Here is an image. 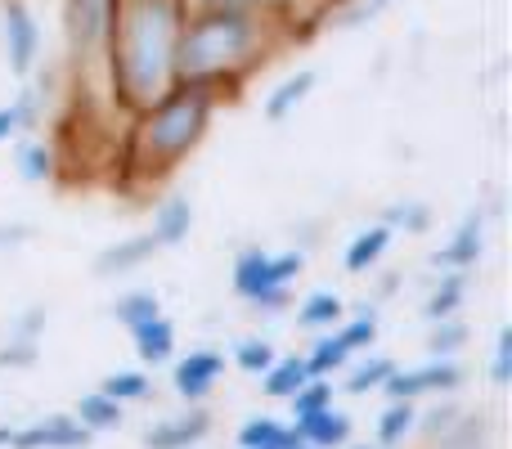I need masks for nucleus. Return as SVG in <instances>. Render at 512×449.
Instances as JSON below:
<instances>
[{
    "label": "nucleus",
    "mask_w": 512,
    "mask_h": 449,
    "mask_svg": "<svg viewBox=\"0 0 512 449\" xmlns=\"http://www.w3.org/2000/svg\"><path fill=\"white\" fill-rule=\"evenodd\" d=\"M292 41V14L274 9H216L194 5L180 27L176 77L207 86L216 99H234L274 50Z\"/></svg>",
    "instance_id": "f257e3e1"
},
{
    "label": "nucleus",
    "mask_w": 512,
    "mask_h": 449,
    "mask_svg": "<svg viewBox=\"0 0 512 449\" xmlns=\"http://www.w3.org/2000/svg\"><path fill=\"white\" fill-rule=\"evenodd\" d=\"M189 18V0H122L108 41V95L126 117L158 104L176 86V45Z\"/></svg>",
    "instance_id": "f03ea898"
},
{
    "label": "nucleus",
    "mask_w": 512,
    "mask_h": 449,
    "mask_svg": "<svg viewBox=\"0 0 512 449\" xmlns=\"http://www.w3.org/2000/svg\"><path fill=\"white\" fill-rule=\"evenodd\" d=\"M216 108H221V99L207 86L176 81L158 104L131 113V126H126V140H122V171L135 185L167 180L207 140Z\"/></svg>",
    "instance_id": "7ed1b4c3"
},
{
    "label": "nucleus",
    "mask_w": 512,
    "mask_h": 449,
    "mask_svg": "<svg viewBox=\"0 0 512 449\" xmlns=\"http://www.w3.org/2000/svg\"><path fill=\"white\" fill-rule=\"evenodd\" d=\"M122 0H63V41H68V63L86 77L90 68H104L108 41L117 27Z\"/></svg>",
    "instance_id": "20e7f679"
},
{
    "label": "nucleus",
    "mask_w": 512,
    "mask_h": 449,
    "mask_svg": "<svg viewBox=\"0 0 512 449\" xmlns=\"http://www.w3.org/2000/svg\"><path fill=\"white\" fill-rule=\"evenodd\" d=\"M306 274V252L292 247V252H265V247H243L234 256V274H230V288L234 297H243L252 306L256 297L265 292H279L292 288V283Z\"/></svg>",
    "instance_id": "39448f33"
},
{
    "label": "nucleus",
    "mask_w": 512,
    "mask_h": 449,
    "mask_svg": "<svg viewBox=\"0 0 512 449\" xmlns=\"http://www.w3.org/2000/svg\"><path fill=\"white\" fill-rule=\"evenodd\" d=\"M468 382L459 360H427L418 369H396L387 382H382V396L387 400H423V396H454V391Z\"/></svg>",
    "instance_id": "423d86ee"
},
{
    "label": "nucleus",
    "mask_w": 512,
    "mask_h": 449,
    "mask_svg": "<svg viewBox=\"0 0 512 449\" xmlns=\"http://www.w3.org/2000/svg\"><path fill=\"white\" fill-rule=\"evenodd\" d=\"M0 41H5V63L14 77H32L41 59V27L27 0H0Z\"/></svg>",
    "instance_id": "0eeeda50"
},
{
    "label": "nucleus",
    "mask_w": 512,
    "mask_h": 449,
    "mask_svg": "<svg viewBox=\"0 0 512 449\" xmlns=\"http://www.w3.org/2000/svg\"><path fill=\"white\" fill-rule=\"evenodd\" d=\"M90 432L72 414H45L27 427H0V449H86Z\"/></svg>",
    "instance_id": "6e6552de"
},
{
    "label": "nucleus",
    "mask_w": 512,
    "mask_h": 449,
    "mask_svg": "<svg viewBox=\"0 0 512 449\" xmlns=\"http://www.w3.org/2000/svg\"><path fill=\"white\" fill-rule=\"evenodd\" d=\"M486 229H490V207H468V212H463V221L454 225V234L436 247L432 265H436V270L468 274L472 265L486 256Z\"/></svg>",
    "instance_id": "1a4fd4ad"
},
{
    "label": "nucleus",
    "mask_w": 512,
    "mask_h": 449,
    "mask_svg": "<svg viewBox=\"0 0 512 449\" xmlns=\"http://www.w3.org/2000/svg\"><path fill=\"white\" fill-rule=\"evenodd\" d=\"M225 378V355L212 346H194L189 355H180L171 364V391H176L185 405H203Z\"/></svg>",
    "instance_id": "9d476101"
},
{
    "label": "nucleus",
    "mask_w": 512,
    "mask_h": 449,
    "mask_svg": "<svg viewBox=\"0 0 512 449\" xmlns=\"http://www.w3.org/2000/svg\"><path fill=\"white\" fill-rule=\"evenodd\" d=\"M212 436V414L203 405H189L185 414L158 418L144 427V449H198Z\"/></svg>",
    "instance_id": "9b49d317"
},
{
    "label": "nucleus",
    "mask_w": 512,
    "mask_h": 449,
    "mask_svg": "<svg viewBox=\"0 0 512 449\" xmlns=\"http://www.w3.org/2000/svg\"><path fill=\"white\" fill-rule=\"evenodd\" d=\"M162 247L153 243V234H131L108 243L104 252L95 256V279H122V274H135L140 265H149Z\"/></svg>",
    "instance_id": "f8f14e48"
},
{
    "label": "nucleus",
    "mask_w": 512,
    "mask_h": 449,
    "mask_svg": "<svg viewBox=\"0 0 512 449\" xmlns=\"http://www.w3.org/2000/svg\"><path fill=\"white\" fill-rule=\"evenodd\" d=\"M288 427H292V436L310 449H342V445H351V432H355L351 414L337 405L319 409V414L301 418V423H288Z\"/></svg>",
    "instance_id": "ddd939ff"
},
{
    "label": "nucleus",
    "mask_w": 512,
    "mask_h": 449,
    "mask_svg": "<svg viewBox=\"0 0 512 449\" xmlns=\"http://www.w3.org/2000/svg\"><path fill=\"white\" fill-rule=\"evenodd\" d=\"M315 81H319V72H315V68H297L292 77H283L279 86H274L270 95L261 99V117H265L270 126H283V122H288V117L310 99Z\"/></svg>",
    "instance_id": "4468645a"
},
{
    "label": "nucleus",
    "mask_w": 512,
    "mask_h": 449,
    "mask_svg": "<svg viewBox=\"0 0 512 449\" xmlns=\"http://www.w3.org/2000/svg\"><path fill=\"white\" fill-rule=\"evenodd\" d=\"M189 229H194V203H189L185 194H167L158 207H153V243L167 252V247H180L189 238Z\"/></svg>",
    "instance_id": "2eb2a0df"
},
{
    "label": "nucleus",
    "mask_w": 512,
    "mask_h": 449,
    "mask_svg": "<svg viewBox=\"0 0 512 449\" xmlns=\"http://www.w3.org/2000/svg\"><path fill=\"white\" fill-rule=\"evenodd\" d=\"M131 342H135V355H140L144 369H162V364L176 360V324H171L167 315L131 328Z\"/></svg>",
    "instance_id": "dca6fc26"
},
{
    "label": "nucleus",
    "mask_w": 512,
    "mask_h": 449,
    "mask_svg": "<svg viewBox=\"0 0 512 449\" xmlns=\"http://www.w3.org/2000/svg\"><path fill=\"white\" fill-rule=\"evenodd\" d=\"M391 243H396V234H391L387 225L360 229V234L346 243V252H342V270H346V274H369L373 265H378L382 256L391 252Z\"/></svg>",
    "instance_id": "f3484780"
},
{
    "label": "nucleus",
    "mask_w": 512,
    "mask_h": 449,
    "mask_svg": "<svg viewBox=\"0 0 512 449\" xmlns=\"http://www.w3.org/2000/svg\"><path fill=\"white\" fill-rule=\"evenodd\" d=\"M432 449H495V418H490L486 409H477V414L463 409L459 423L436 436Z\"/></svg>",
    "instance_id": "a211bd4d"
},
{
    "label": "nucleus",
    "mask_w": 512,
    "mask_h": 449,
    "mask_svg": "<svg viewBox=\"0 0 512 449\" xmlns=\"http://www.w3.org/2000/svg\"><path fill=\"white\" fill-rule=\"evenodd\" d=\"M346 319V301L333 288H315L306 301H297V328L306 333H333Z\"/></svg>",
    "instance_id": "6ab92c4d"
},
{
    "label": "nucleus",
    "mask_w": 512,
    "mask_h": 449,
    "mask_svg": "<svg viewBox=\"0 0 512 449\" xmlns=\"http://www.w3.org/2000/svg\"><path fill=\"white\" fill-rule=\"evenodd\" d=\"M463 301H468V274L441 270L436 288L427 292V301H423V319H427V324H441V319H459Z\"/></svg>",
    "instance_id": "aec40b11"
},
{
    "label": "nucleus",
    "mask_w": 512,
    "mask_h": 449,
    "mask_svg": "<svg viewBox=\"0 0 512 449\" xmlns=\"http://www.w3.org/2000/svg\"><path fill=\"white\" fill-rule=\"evenodd\" d=\"M414 427H418V405L414 400H387V409H382L378 423H373V445L396 449V445H405L409 436H414Z\"/></svg>",
    "instance_id": "412c9836"
},
{
    "label": "nucleus",
    "mask_w": 512,
    "mask_h": 449,
    "mask_svg": "<svg viewBox=\"0 0 512 449\" xmlns=\"http://www.w3.org/2000/svg\"><path fill=\"white\" fill-rule=\"evenodd\" d=\"M14 167L27 185H45V180H54V171H59V153H54V144H45L41 135H23L14 149Z\"/></svg>",
    "instance_id": "4be33fe9"
},
{
    "label": "nucleus",
    "mask_w": 512,
    "mask_h": 449,
    "mask_svg": "<svg viewBox=\"0 0 512 449\" xmlns=\"http://www.w3.org/2000/svg\"><path fill=\"white\" fill-rule=\"evenodd\" d=\"M72 418H77V423L86 427L90 436L117 432V427L126 423V405H117V400L104 396V391H86V396L77 400V409H72Z\"/></svg>",
    "instance_id": "5701e85b"
},
{
    "label": "nucleus",
    "mask_w": 512,
    "mask_h": 449,
    "mask_svg": "<svg viewBox=\"0 0 512 449\" xmlns=\"http://www.w3.org/2000/svg\"><path fill=\"white\" fill-rule=\"evenodd\" d=\"M256 382H261L265 400H292L310 382V373H306V360H301V355H279Z\"/></svg>",
    "instance_id": "b1692460"
},
{
    "label": "nucleus",
    "mask_w": 512,
    "mask_h": 449,
    "mask_svg": "<svg viewBox=\"0 0 512 449\" xmlns=\"http://www.w3.org/2000/svg\"><path fill=\"white\" fill-rule=\"evenodd\" d=\"M239 449H288L297 436H292V427L288 423H279V418H270V414H252L248 423L239 427Z\"/></svg>",
    "instance_id": "393cba45"
},
{
    "label": "nucleus",
    "mask_w": 512,
    "mask_h": 449,
    "mask_svg": "<svg viewBox=\"0 0 512 449\" xmlns=\"http://www.w3.org/2000/svg\"><path fill=\"white\" fill-rule=\"evenodd\" d=\"M108 315L117 319V324L131 333V328H140V324H149V319H158L162 315V297L153 288H135V292H122V297L108 306Z\"/></svg>",
    "instance_id": "a878e982"
},
{
    "label": "nucleus",
    "mask_w": 512,
    "mask_h": 449,
    "mask_svg": "<svg viewBox=\"0 0 512 449\" xmlns=\"http://www.w3.org/2000/svg\"><path fill=\"white\" fill-rule=\"evenodd\" d=\"M301 360H306L310 378H333V373H342L346 364H351V351L342 346V337H337V333H319Z\"/></svg>",
    "instance_id": "bb28decb"
},
{
    "label": "nucleus",
    "mask_w": 512,
    "mask_h": 449,
    "mask_svg": "<svg viewBox=\"0 0 512 449\" xmlns=\"http://www.w3.org/2000/svg\"><path fill=\"white\" fill-rule=\"evenodd\" d=\"M396 369L400 364L391 360V355H369V360H360L351 373H346L337 391H346V396H369V391H382V382H387Z\"/></svg>",
    "instance_id": "cd10ccee"
},
{
    "label": "nucleus",
    "mask_w": 512,
    "mask_h": 449,
    "mask_svg": "<svg viewBox=\"0 0 512 449\" xmlns=\"http://www.w3.org/2000/svg\"><path fill=\"white\" fill-rule=\"evenodd\" d=\"M99 391L113 396L117 405H140V400L153 396V373L149 369H113L99 382Z\"/></svg>",
    "instance_id": "c85d7f7f"
},
{
    "label": "nucleus",
    "mask_w": 512,
    "mask_h": 449,
    "mask_svg": "<svg viewBox=\"0 0 512 449\" xmlns=\"http://www.w3.org/2000/svg\"><path fill=\"white\" fill-rule=\"evenodd\" d=\"M391 234H427V225H432V207L423 203V198H396V203L382 207V221Z\"/></svg>",
    "instance_id": "c756f323"
},
{
    "label": "nucleus",
    "mask_w": 512,
    "mask_h": 449,
    "mask_svg": "<svg viewBox=\"0 0 512 449\" xmlns=\"http://www.w3.org/2000/svg\"><path fill=\"white\" fill-rule=\"evenodd\" d=\"M333 333L342 337V346L351 355L355 351H369V346L378 342V306H373V301H360V310H355L351 319H342Z\"/></svg>",
    "instance_id": "7c9ffc66"
},
{
    "label": "nucleus",
    "mask_w": 512,
    "mask_h": 449,
    "mask_svg": "<svg viewBox=\"0 0 512 449\" xmlns=\"http://www.w3.org/2000/svg\"><path fill=\"white\" fill-rule=\"evenodd\" d=\"M230 360H234V369H239V373H248V378H261V373L270 369L279 355H274L270 337H239V342H234V351H230Z\"/></svg>",
    "instance_id": "2f4dec72"
},
{
    "label": "nucleus",
    "mask_w": 512,
    "mask_h": 449,
    "mask_svg": "<svg viewBox=\"0 0 512 449\" xmlns=\"http://www.w3.org/2000/svg\"><path fill=\"white\" fill-rule=\"evenodd\" d=\"M463 346H468V324L463 319H441V324H432V337H427V360H459Z\"/></svg>",
    "instance_id": "473e14b6"
},
{
    "label": "nucleus",
    "mask_w": 512,
    "mask_h": 449,
    "mask_svg": "<svg viewBox=\"0 0 512 449\" xmlns=\"http://www.w3.org/2000/svg\"><path fill=\"white\" fill-rule=\"evenodd\" d=\"M288 405H292V423H301V418H310V414H319V409L337 405V382L333 378H310L306 387L288 400Z\"/></svg>",
    "instance_id": "72a5a7b5"
},
{
    "label": "nucleus",
    "mask_w": 512,
    "mask_h": 449,
    "mask_svg": "<svg viewBox=\"0 0 512 449\" xmlns=\"http://www.w3.org/2000/svg\"><path fill=\"white\" fill-rule=\"evenodd\" d=\"M459 414H463V405H459V400H454V396H441L432 409H427V414H423V409H418V427H414V432H423L427 441H436V436H441V432H450V427L459 423Z\"/></svg>",
    "instance_id": "f704fd0d"
},
{
    "label": "nucleus",
    "mask_w": 512,
    "mask_h": 449,
    "mask_svg": "<svg viewBox=\"0 0 512 449\" xmlns=\"http://www.w3.org/2000/svg\"><path fill=\"white\" fill-rule=\"evenodd\" d=\"M490 382H495L499 391L512 382V324H504L495 333V351H490Z\"/></svg>",
    "instance_id": "c9c22d12"
},
{
    "label": "nucleus",
    "mask_w": 512,
    "mask_h": 449,
    "mask_svg": "<svg viewBox=\"0 0 512 449\" xmlns=\"http://www.w3.org/2000/svg\"><path fill=\"white\" fill-rule=\"evenodd\" d=\"M45 324H50V306H27V310H18V319L9 324V333H5V337L41 342V337H45Z\"/></svg>",
    "instance_id": "e433bc0d"
},
{
    "label": "nucleus",
    "mask_w": 512,
    "mask_h": 449,
    "mask_svg": "<svg viewBox=\"0 0 512 449\" xmlns=\"http://www.w3.org/2000/svg\"><path fill=\"white\" fill-rule=\"evenodd\" d=\"M36 360H41V342H23V337L0 342V369H32Z\"/></svg>",
    "instance_id": "4c0bfd02"
},
{
    "label": "nucleus",
    "mask_w": 512,
    "mask_h": 449,
    "mask_svg": "<svg viewBox=\"0 0 512 449\" xmlns=\"http://www.w3.org/2000/svg\"><path fill=\"white\" fill-rule=\"evenodd\" d=\"M32 238H36V229H32V225L9 221V225H0V252H18V247H27Z\"/></svg>",
    "instance_id": "58836bf2"
},
{
    "label": "nucleus",
    "mask_w": 512,
    "mask_h": 449,
    "mask_svg": "<svg viewBox=\"0 0 512 449\" xmlns=\"http://www.w3.org/2000/svg\"><path fill=\"white\" fill-rule=\"evenodd\" d=\"M14 135H23V131H18V113H14V104H5V108H0V144L14 140Z\"/></svg>",
    "instance_id": "ea45409f"
},
{
    "label": "nucleus",
    "mask_w": 512,
    "mask_h": 449,
    "mask_svg": "<svg viewBox=\"0 0 512 449\" xmlns=\"http://www.w3.org/2000/svg\"><path fill=\"white\" fill-rule=\"evenodd\" d=\"M391 5H396V0H364L360 14H355V23H364V18H378L382 9H391Z\"/></svg>",
    "instance_id": "a19ab883"
},
{
    "label": "nucleus",
    "mask_w": 512,
    "mask_h": 449,
    "mask_svg": "<svg viewBox=\"0 0 512 449\" xmlns=\"http://www.w3.org/2000/svg\"><path fill=\"white\" fill-rule=\"evenodd\" d=\"M342 449H378V445H369V441H360V445H355V441H351V445H342Z\"/></svg>",
    "instance_id": "79ce46f5"
},
{
    "label": "nucleus",
    "mask_w": 512,
    "mask_h": 449,
    "mask_svg": "<svg viewBox=\"0 0 512 449\" xmlns=\"http://www.w3.org/2000/svg\"><path fill=\"white\" fill-rule=\"evenodd\" d=\"M333 5H342V0H319V9H324V14H328V9H333Z\"/></svg>",
    "instance_id": "37998d69"
},
{
    "label": "nucleus",
    "mask_w": 512,
    "mask_h": 449,
    "mask_svg": "<svg viewBox=\"0 0 512 449\" xmlns=\"http://www.w3.org/2000/svg\"><path fill=\"white\" fill-rule=\"evenodd\" d=\"M288 449H310V445H301V441H292V445H288Z\"/></svg>",
    "instance_id": "c03bdc74"
}]
</instances>
